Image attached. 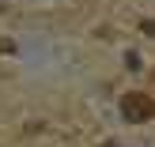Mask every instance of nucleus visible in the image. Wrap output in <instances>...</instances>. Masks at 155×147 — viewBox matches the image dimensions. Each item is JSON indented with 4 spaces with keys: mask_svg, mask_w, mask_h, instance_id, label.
I'll list each match as a JSON object with an SVG mask.
<instances>
[{
    "mask_svg": "<svg viewBox=\"0 0 155 147\" xmlns=\"http://www.w3.org/2000/svg\"><path fill=\"white\" fill-rule=\"evenodd\" d=\"M106 147H117V143H106Z\"/></svg>",
    "mask_w": 155,
    "mask_h": 147,
    "instance_id": "2",
    "label": "nucleus"
},
{
    "mask_svg": "<svg viewBox=\"0 0 155 147\" xmlns=\"http://www.w3.org/2000/svg\"><path fill=\"white\" fill-rule=\"evenodd\" d=\"M121 113H125V121L140 125V121L155 117V98H151V94H144V91H129V94L121 98Z\"/></svg>",
    "mask_w": 155,
    "mask_h": 147,
    "instance_id": "1",
    "label": "nucleus"
}]
</instances>
